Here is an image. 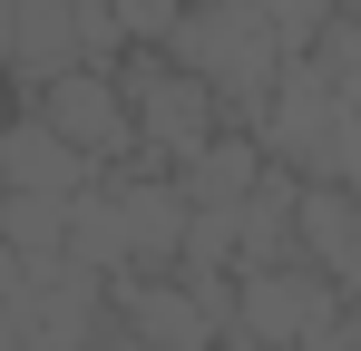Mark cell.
Listing matches in <instances>:
<instances>
[{
    "instance_id": "7c38bea8",
    "label": "cell",
    "mask_w": 361,
    "mask_h": 351,
    "mask_svg": "<svg viewBox=\"0 0 361 351\" xmlns=\"http://www.w3.org/2000/svg\"><path fill=\"white\" fill-rule=\"evenodd\" d=\"M322 185H352L361 195V108L342 117V147H332V176H322Z\"/></svg>"
},
{
    "instance_id": "9a60e30c",
    "label": "cell",
    "mask_w": 361,
    "mask_h": 351,
    "mask_svg": "<svg viewBox=\"0 0 361 351\" xmlns=\"http://www.w3.org/2000/svg\"><path fill=\"white\" fill-rule=\"evenodd\" d=\"M342 10H352V20H361V0H342Z\"/></svg>"
},
{
    "instance_id": "8992f818",
    "label": "cell",
    "mask_w": 361,
    "mask_h": 351,
    "mask_svg": "<svg viewBox=\"0 0 361 351\" xmlns=\"http://www.w3.org/2000/svg\"><path fill=\"white\" fill-rule=\"evenodd\" d=\"M88 185H98V166H88V156H78V147H68V137H59V127H49L39 108H20L10 127H0V195L78 205Z\"/></svg>"
},
{
    "instance_id": "ba28073f",
    "label": "cell",
    "mask_w": 361,
    "mask_h": 351,
    "mask_svg": "<svg viewBox=\"0 0 361 351\" xmlns=\"http://www.w3.org/2000/svg\"><path fill=\"white\" fill-rule=\"evenodd\" d=\"M264 176H274V156L254 147V127H225L195 166H176V185H185V205H195V215H244Z\"/></svg>"
},
{
    "instance_id": "30bf717a",
    "label": "cell",
    "mask_w": 361,
    "mask_h": 351,
    "mask_svg": "<svg viewBox=\"0 0 361 351\" xmlns=\"http://www.w3.org/2000/svg\"><path fill=\"white\" fill-rule=\"evenodd\" d=\"M185 10H195V0H108V20H118L127 49H166L185 30Z\"/></svg>"
},
{
    "instance_id": "8fae6325",
    "label": "cell",
    "mask_w": 361,
    "mask_h": 351,
    "mask_svg": "<svg viewBox=\"0 0 361 351\" xmlns=\"http://www.w3.org/2000/svg\"><path fill=\"white\" fill-rule=\"evenodd\" d=\"M254 10H264V20H274V39H283V49H312V39H322V30H332V20H342V0H254Z\"/></svg>"
},
{
    "instance_id": "5bb4252c",
    "label": "cell",
    "mask_w": 361,
    "mask_h": 351,
    "mask_svg": "<svg viewBox=\"0 0 361 351\" xmlns=\"http://www.w3.org/2000/svg\"><path fill=\"white\" fill-rule=\"evenodd\" d=\"M225 351H264V342H225Z\"/></svg>"
},
{
    "instance_id": "7a4b0ae2",
    "label": "cell",
    "mask_w": 361,
    "mask_h": 351,
    "mask_svg": "<svg viewBox=\"0 0 361 351\" xmlns=\"http://www.w3.org/2000/svg\"><path fill=\"white\" fill-rule=\"evenodd\" d=\"M118 88H127V117H137V166H195L235 117H225V98L205 88V78H185L166 49H127L118 58Z\"/></svg>"
},
{
    "instance_id": "9c48e42d",
    "label": "cell",
    "mask_w": 361,
    "mask_h": 351,
    "mask_svg": "<svg viewBox=\"0 0 361 351\" xmlns=\"http://www.w3.org/2000/svg\"><path fill=\"white\" fill-rule=\"evenodd\" d=\"M302 68H312V78H322L342 108H361V20H352V10H342V20H332V30L302 49Z\"/></svg>"
},
{
    "instance_id": "4fadbf2b",
    "label": "cell",
    "mask_w": 361,
    "mask_h": 351,
    "mask_svg": "<svg viewBox=\"0 0 361 351\" xmlns=\"http://www.w3.org/2000/svg\"><path fill=\"white\" fill-rule=\"evenodd\" d=\"M88 351H147V342H127V332H118V312H108V332H98Z\"/></svg>"
},
{
    "instance_id": "5b68a950",
    "label": "cell",
    "mask_w": 361,
    "mask_h": 351,
    "mask_svg": "<svg viewBox=\"0 0 361 351\" xmlns=\"http://www.w3.org/2000/svg\"><path fill=\"white\" fill-rule=\"evenodd\" d=\"M30 108L59 127L68 147L88 156L98 176H118V166H137V117H127V88H118V68H68V78H49Z\"/></svg>"
},
{
    "instance_id": "52a82bcc",
    "label": "cell",
    "mask_w": 361,
    "mask_h": 351,
    "mask_svg": "<svg viewBox=\"0 0 361 351\" xmlns=\"http://www.w3.org/2000/svg\"><path fill=\"white\" fill-rule=\"evenodd\" d=\"M118 215H127V264L137 273H176L185 264V225H195V205H185V185L166 166H118Z\"/></svg>"
},
{
    "instance_id": "3957f363",
    "label": "cell",
    "mask_w": 361,
    "mask_h": 351,
    "mask_svg": "<svg viewBox=\"0 0 361 351\" xmlns=\"http://www.w3.org/2000/svg\"><path fill=\"white\" fill-rule=\"evenodd\" d=\"M352 322V302L332 273L312 264H264V273H235V342L264 351H322L332 332Z\"/></svg>"
},
{
    "instance_id": "6da1fadb",
    "label": "cell",
    "mask_w": 361,
    "mask_h": 351,
    "mask_svg": "<svg viewBox=\"0 0 361 351\" xmlns=\"http://www.w3.org/2000/svg\"><path fill=\"white\" fill-rule=\"evenodd\" d=\"M166 58H176L185 78H205V88L225 98L235 127H254L264 98L283 88V68H293V49L274 39V20H264L254 0H195V10H185V30L166 39Z\"/></svg>"
},
{
    "instance_id": "277c9868",
    "label": "cell",
    "mask_w": 361,
    "mask_h": 351,
    "mask_svg": "<svg viewBox=\"0 0 361 351\" xmlns=\"http://www.w3.org/2000/svg\"><path fill=\"white\" fill-rule=\"evenodd\" d=\"M342 117H352V108H342V98H332V88L293 58V68H283V88H274L264 117H254V147H264L283 176L322 185V176H332V147H342Z\"/></svg>"
}]
</instances>
